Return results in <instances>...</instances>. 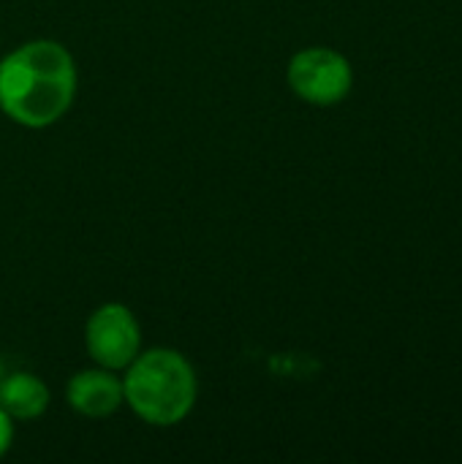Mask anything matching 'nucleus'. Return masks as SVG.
I'll use <instances>...</instances> for the list:
<instances>
[{"label":"nucleus","instance_id":"0eeeda50","mask_svg":"<svg viewBox=\"0 0 462 464\" xmlns=\"http://www.w3.org/2000/svg\"><path fill=\"white\" fill-rule=\"evenodd\" d=\"M14 438H16V421L0 408V459L8 457V451L14 446Z\"/></svg>","mask_w":462,"mask_h":464},{"label":"nucleus","instance_id":"f03ea898","mask_svg":"<svg viewBox=\"0 0 462 464\" xmlns=\"http://www.w3.org/2000/svg\"><path fill=\"white\" fill-rule=\"evenodd\" d=\"M125 408L147 427H180L199 402V375L193 362L177 348H142L120 372Z\"/></svg>","mask_w":462,"mask_h":464},{"label":"nucleus","instance_id":"20e7f679","mask_svg":"<svg viewBox=\"0 0 462 464\" xmlns=\"http://www.w3.org/2000/svg\"><path fill=\"white\" fill-rule=\"evenodd\" d=\"M84 351L93 364L123 372L142 353V324L123 302L98 304L84 321Z\"/></svg>","mask_w":462,"mask_h":464},{"label":"nucleus","instance_id":"7ed1b4c3","mask_svg":"<svg viewBox=\"0 0 462 464\" xmlns=\"http://www.w3.org/2000/svg\"><path fill=\"white\" fill-rule=\"evenodd\" d=\"M289 90L310 106H338L354 87V68L332 46H305L286 65Z\"/></svg>","mask_w":462,"mask_h":464},{"label":"nucleus","instance_id":"6e6552de","mask_svg":"<svg viewBox=\"0 0 462 464\" xmlns=\"http://www.w3.org/2000/svg\"><path fill=\"white\" fill-rule=\"evenodd\" d=\"M3 372H5V370H3V356H0V378H3Z\"/></svg>","mask_w":462,"mask_h":464},{"label":"nucleus","instance_id":"423d86ee","mask_svg":"<svg viewBox=\"0 0 462 464\" xmlns=\"http://www.w3.org/2000/svg\"><path fill=\"white\" fill-rule=\"evenodd\" d=\"M49 405H52V392L35 372H27V370L3 372V378H0V408L16 424L38 421L49 411Z\"/></svg>","mask_w":462,"mask_h":464},{"label":"nucleus","instance_id":"f257e3e1","mask_svg":"<svg viewBox=\"0 0 462 464\" xmlns=\"http://www.w3.org/2000/svg\"><path fill=\"white\" fill-rule=\"evenodd\" d=\"M76 92V60L54 38L25 41L0 60V111L19 128L57 125L71 111Z\"/></svg>","mask_w":462,"mask_h":464},{"label":"nucleus","instance_id":"39448f33","mask_svg":"<svg viewBox=\"0 0 462 464\" xmlns=\"http://www.w3.org/2000/svg\"><path fill=\"white\" fill-rule=\"evenodd\" d=\"M65 405L90 421L112 419L125 405L123 375L98 364L74 372L65 383Z\"/></svg>","mask_w":462,"mask_h":464}]
</instances>
